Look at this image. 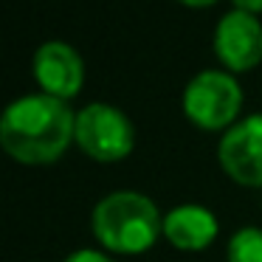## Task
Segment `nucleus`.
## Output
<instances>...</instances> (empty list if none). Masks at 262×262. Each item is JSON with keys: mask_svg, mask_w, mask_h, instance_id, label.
Returning <instances> with one entry per match:
<instances>
[{"mask_svg": "<svg viewBox=\"0 0 262 262\" xmlns=\"http://www.w3.org/2000/svg\"><path fill=\"white\" fill-rule=\"evenodd\" d=\"M76 113L48 93L20 96L0 116V144L14 161L29 166L54 164L74 144Z\"/></svg>", "mask_w": 262, "mask_h": 262, "instance_id": "nucleus-1", "label": "nucleus"}, {"mask_svg": "<svg viewBox=\"0 0 262 262\" xmlns=\"http://www.w3.org/2000/svg\"><path fill=\"white\" fill-rule=\"evenodd\" d=\"M91 231L110 254H144L164 237V214L144 192L119 189L93 206Z\"/></svg>", "mask_w": 262, "mask_h": 262, "instance_id": "nucleus-2", "label": "nucleus"}, {"mask_svg": "<svg viewBox=\"0 0 262 262\" xmlns=\"http://www.w3.org/2000/svg\"><path fill=\"white\" fill-rule=\"evenodd\" d=\"M181 104L186 119L200 130H228L239 121L243 88L228 71L209 68L186 82Z\"/></svg>", "mask_w": 262, "mask_h": 262, "instance_id": "nucleus-3", "label": "nucleus"}, {"mask_svg": "<svg viewBox=\"0 0 262 262\" xmlns=\"http://www.w3.org/2000/svg\"><path fill=\"white\" fill-rule=\"evenodd\" d=\"M76 147L93 161L113 164L133 152L136 147V127L124 110L107 102H91L76 110Z\"/></svg>", "mask_w": 262, "mask_h": 262, "instance_id": "nucleus-4", "label": "nucleus"}, {"mask_svg": "<svg viewBox=\"0 0 262 262\" xmlns=\"http://www.w3.org/2000/svg\"><path fill=\"white\" fill-rule=\"evenodd\" d=\"M217 161L239 186H262V113L245 116L223 133Z\"/></svg>", "mask_w": 262, "mask_h": 262, "instance_id": "nucleus-5", "label": "nucleus"}, {"mask_svg": "<svg viewBox=\"0 0 262 262\" xmlns=\"http://www.w3.org/2000/svg\"><path fill=\"white\" fill-rule=\"evenodd\" d=\"M214 54L228 74L251 71L262 62V23L259 14L231 9L217 20Z\"/></svg>", "mask_w": 262, "mask_h": 262, "instance_id": "nucleus-6", "label": "nucleus"}, {"mask_svg": "<svg viewBox=\"0 0 262 262\" xmlns=\"http://www.w3.org/2000/svg\"><path fill=\"white\" fill-rule=\"evenodd\" d=\"M34 79L42 93L68 102L85 85V62L74 46L48 40L34 51Z\"/></svg>", "mask_w": 262, "mask_h": 262, "instance_id": "nucleus-7", "label": "nucleus"}, {"mask_svg": "<svg viewBox=\"0 0 262 262\" xmlns=\"http://www.w3.org/2000/svg\"><path fill=\"white\" fill-rule=\"evenodd\" d=\"M220 234L214 211L200 203H181L164 214V237L181 251H203Z\"/></svg>", "mask_w": 262, "mask_h": 262, "instance_id": "nucleus-8", "label": "nucleus"}, {"mask_svg": "<svg viewBox=\"0 0 262 262\" xmlns=\"http://www.w3.org/2000/svg\"><path fill=\"white\" fill-rule=\"evenodd\" d=\"M226 262H262V228L243 226L228 237Z\"/></svg>", "mask_w": 262, "mask_h": 262, "instance_id": "nucleus-9", "label": "nucleus"}, {"mask_svg": "<svg viewBox=\"0 0 262 262\" xmlns=\"http://www.w3.org/2000/svg\"><path fill=\"white\" fill-rule=\"evenodd\" d=\"M62 262H116V259L110 254H104V251H96V248H79L74 254H68Z\"/></svg>", "mask_w": 262, "mask_h": 262, "instance_id": "nucleus-10", "label": "nucleus"}, {"mask_svg": "<svg viewBox=\"0 0 262 262\" xmlns=\"http://www.w3.org/2000/svg\"><path fill=\"white\" fill-rule=\"evenodd\" d=\"M234 9H245L251 14H262V0H231Z\"/></svg>", "mask_w": 262, "mask_h": 262, "instance_id": "nucleus-11", "label": "nucleus"}, {"mask_svg": "<svg viewBox=\"0 0 262 262\" xmlns=\"http://www.w3.org/2000/svg\"><path fill=\"white\" fill-rule=\"evenodd\" d=\"M178 3H183L189 9H203V6H214L217 0H178Z\"/></svg>", "mask_w": 262, "mask_h": 262, "instance_id": "nucleus-12", "label": "nucleus"}]
</instances>
